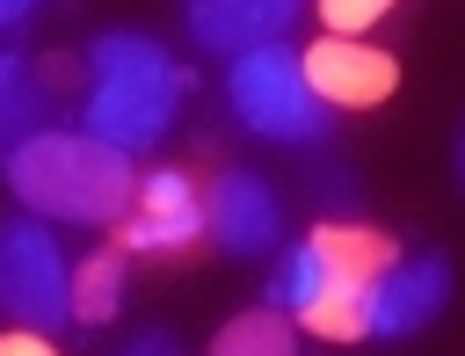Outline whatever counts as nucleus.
Returning <instances> with one entry per match:
<instances>
[{"instance_id": "nucleus-1", "label": "nucleus", "mask_w": 465, "mask_h": 356, "mask_svg": "<svg viewBox=\"0 0 465 356\" xmlns=\"http://www.w3.org/2000/svg\"><path fill=\"white\" fill-rule=\"evenodd\" d=\"M87 94H80V131L116 145V153H145L167 138L189 73L174 65L167 44H153L145 29H102L87 44Z\"/></svg>"}, {"instance_id": "nucleus-2", "label": "nucleus", "mask_w": 465, "mask_h": 356, "mask_svg": "<svg viewBox=\"0 0 465 356\" xmlns=\"http://www.w3.org/2000/svg\"><path fill=\"white\" fill-rule=\"evenodd\" d=\"M7 189L36 211V218H65V225H109L124 218L138 174H131V153L87 138V131H36L7 167Z\"/></svg>"}, {"instance_id": "nucleus-3", "label": "nucleus", "mask_w": 465, "mask_h": 356, "mask_svg": "<svg viewBox=\"0 0 465 356\" xmlns=\"http://www.w3.org/2000/svg\"><path fill=\"white\" fill-rule=\"evenodd\" d=\"M225 102H232V116H240L254 138H269V145H320V138H327V102L312 94L298 51H283V44L240 51V58L225 65Z\"/></svg>"}, {"instance_id": "nucleus-4", "label": "nucleus", "mask_w": 465, "mask_h": 356, "mask_svg": "<svg viewBox=\"0 0 465 356\" xmlns=\"http://www.w3.org/2000/svg\"><path fill=\"white\" fill-rule=\"evenodd\" d=\"M0 312L36 334L73 320V262L44 218H0Z\"/></svg>"}, {"instance_id": "nucleus-5", "label": "nucleus", "mask_w": 465, "mask_h": 356, "mask_svg": "<svg viewBox=\"0 0 465 356\" xmlns=\"http://www.w3.org/2000/svg\"><path fill=\"white\" fill-rule=\"evenodd\" d=\"M203 232H211V247L232 254V262L276 254V247H283V196L269 189V174L225 167V174L203 189Z\"/></svg>"}, {"instance_id": "nucleus-6", "label": "nucleus", "mask_w": 465, "mask_h": 356, "mask_svg": "<svg viewBox=\"0 0 465 356\" xmlns=\"http://www.w3.org/2000/svg\"><path fill=\"white\" fill-rule=\"evenodd\" d=\"M116 240L131 254H182L189 240H203V189H196V174H182V167L138 174V189H131V203L116 218Z\"/></svg>"}, {"instance_id": "nucleus-7", "label": "nucleus", "mask_w": 465, "mask_h": 356, "mask_svg": "<svg viewBox=\"0 0 465 356\" xmlns=\"http://www.w3.org/2000/svg\"><path fill=\"white\" fill-rule=\"evenodd\" d=\"M443 305H450V262H443L436 247H421V254H392L385 276L371 283V334L407 341V334H421Z\"/></svg>"}, {"instance_id": "nucleus-8", "label": "nucleus", "mask_w": 465, "mask_h": 356, "mask_svg": "<svg viewBox=\"0 0 465 356\" xmlns=\"http://www.w3.org/2000/svg\"><path fill=\"white\" fill-rule=\"evenodd\" d=\"M298 65L327 109H363V102L392 94V58L378 44H356V36H320L312 51H298Z\"/></svg>"}, {"instance_id": "nucleus-9", "label": "nucleus", "mask_w": 465, "mask_h": 356, "mask_svg": "<svg viewBox=\"0 0 465 356\" xmlns=\"http://www.w3.org/2000/svg\"><path fill=\"white\" fill-rule=\"evenodd\" d=\"M305 0H182V22L196 36V51L211 58H240V51H262L291 29Z\"/></svg>"}, {"instance_id": "nucleus-10", "label": "nucleus", "mask_w": 465, "mask_h": 356, "mask_svg": "<svg viewBox=\"0 0 465 356\" xmlns=\"http://www.w3.org/2000/svg\"><path fill=\"white\" fill-rule=\"evenodd\" d=\"M58 58H22V51H0V167L36 138L51 131V109H58Z\"/></svg>"}, {"instance_id": "nucleus-11", "label": "nucleus", "mask_w": 465, "mask_h": 356, "mask_svg": "<svg viewBox=\"0 0 465 356\" xmlns=\"http://www.w3.org/2000/svg\"><path fill=\"white\" fill-rule=\"evenodd\" d=\"M211 356H298V327H291V312L254 305V312H232L211 334Z\"/></svg>"}, {"instance_id": "nucleus-12", "label": "nucleus", "mask_w": 465, "mask_h": 356, "mask_svg": "<svg viewBox=\"0 0 465 356\" xmlns=\"http://www.w3.org/2000/svg\"><path fill=\"white\" fill-rule=\"evenodd\" d=\"M116 305H124V254L102 247V254L73 262V320L102 327V320H116Z\"/></svg>"}, {"instance_id": "nucleus-13", "label": "nucleus", "mask_w": 465, "mask_h": 356, "mask_svg": "<svg viewBox=\"0 0 465 356\" xmlns=\"http://www.w3.org/2000/svg\"><path fill=\"white\" fill-rule=\"evenodd\" d=\"M320 283H327V262H320V240H298L283 262H276V276H269V305L276 312H305L312 298H320Z\"/></svg>"}, {"instance_id": "nucleus-14", "label": "nucleus", "mask_w": 465, "mask_h": 356, "mask_svg": "<svg viewBox=\"0 0 465 356\" xmlns=\"http://www.w3.org/2000/svg\"><path fill=\"white\" fill-rule=\"evenodd\" d=\"M312 196H320V211H327L334 225H356V203H363V189H356V174H349V167H327V174L312 182Z\"/></svg>"}, {"instance_id": "nucleus-15", "label": "nucleus", "mask_w": 465, "mask_h": 356, "mask_svg": "<svg viewBox=\"0 0 465 356\" xmlns=\"http://www.w3.org/2000/svg\"><path fill=\"white\" fill-rule=\"evenodd\" d=\"M385 7H392V0H320V15H327V36H356V29H371Z\"/></svg>"}, {"instance_id": "nucleus-16", "label": "nucleus", "mask_w": 465, "mask_h": 356, "mask_svg": "<svg viewBox=\"0 0 465 356\" xmlns=\"http://www.w3.org/2000/svg\"><path fill=\"white\" fill-rule=\"evenodd\" d=\"M0 356H58L36 327H15V334H0Z\"/></svg>"}, {"instance_id": "nucleus-17", "label": "nucleus", "mask_w": 465, "mask_h": 356, "mask_svg": "<svg viewBox=\"0 0 465 356\" xmlns=\"http://www.w3.org/2000/svg\"><path fill=\"white\" fill-rule=\"evenodd\" d=\"M36 7H44V0H0V36H15V29L36 15Z\"/></svg>"}, {"instance_id": "nucleus-18", "label": "nucleus", "mask_w": 465, "mask_h": 356, "mask_svg": "<svg viewBox=\"0 0 465 356\" xmlns=\"http://www.w3.org/2000/svg\"><path fill=\"white\" fill-rule=\"evenodd\" d=\"M124 356H182V349H174V341H167V334H138V341H131V349H124Z\"/></svg>"}, {"instance_id": "nucleus-19", "label": "nucleus", "mask_w": 465, "mask_h": 356, "mask_svg": "<svg viewBox=\"0 0 465 356\" xmlns=\"http://www.w3.org/2000/svg\"><path fill=\"white\" fill-rule=\"evenodd\" d=\"M458 189H465V131H458Z\"/></svg>"}]
</instances>
